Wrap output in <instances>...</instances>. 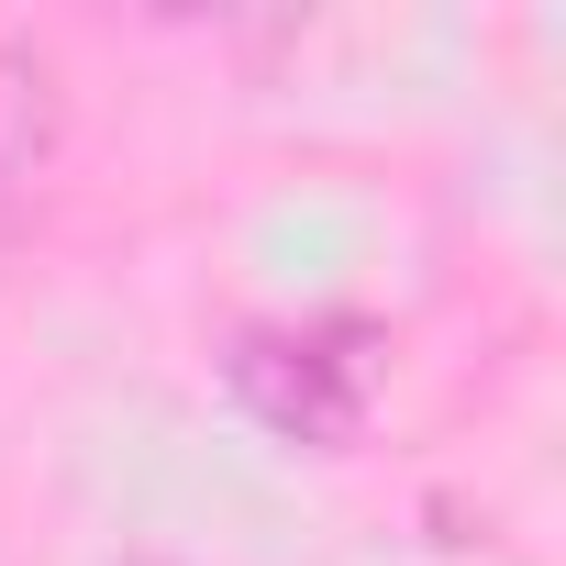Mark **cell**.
Instances as JSON below:
<instances>
[{
    "instance_id": "1",
    "label": "cell",
    "mask_w": 566,
    "mask_h": 566,
    "mask_svg": "<svg viewBox=\"0 0 566 566\" xmlns=\"http://www.w3.org/2000/svg\"><path fill=\"white\" fill-rule=\"evenodd\" d=\"M233 400L277 433V444H356L367 422V389H378V334L356 323H244L233 356H222Z\"/></svg>"
},
{
    "instance_id": "2",
    "label": "cell",
    "mask_w": 566,
    "mask_h": 566,
    "mask_svg": "<svg viewBox=\"0 0 566 566\" xmlns=\"http://www.w3.org/2000/svg\"><path fill=\"white\" fill-rule=\"evenodd\" d=\"M67 156V78L34 34H0V244H12Z\"/></svg>"
},
{
    "instance_id": "3",
    "label": "cell",
    "mask_w": 566,
    "mask_h": 566,
    "mask_svg": "<svg viewBox=\"0 0 566 566\" xmlns=\"http://www.w3.org/2000/svg\"><path fill=\"white\" fill-rule=\"evenodd\" d=\"M145 566H156V555H145Z\"/></svg>"
}]
</instances>
